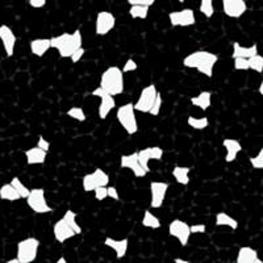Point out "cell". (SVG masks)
<instances>
[{"instance_id": "48", "label": "cell", "mask_w": 263, "mask_h": 263, "mask_svg": "<svg viewBox=\"0 0 263 263\" xmlns=\"http://www.w3.org/2000/svg\"><path fill=\"white\" fill-rule=\"evenodd\" d=\"M174 262L175 263H190V260L180 259V258H174Z\"/></svg>"}, {"instance_id": "37", "label": "cell", "mask_w": 263, "mask_h": 263, "mask_svg": "<svg viewBox=\"0 0 263 263\" xmlns=\"http://www.w3.org/2000/svg\"><path fill=\"white\" fill-rule=\"evenodd\" d=\"M249 162H250L251 167L255 168V170H262L263 168V149H260L258 152L257 156L250 157L249 158Z\"/></svg>"}, {"instance_id": "25", "label": "cell", "mask_w": 263, "mask_h": 263, "mask_svg": "<svg viewBox=\"0 0 263 263\" xmlns=\"http://www.w3.org/2000/svg\"><path fill=\"white\" fill-rule=\"evenodd\" d=\"M190 102L194 107L199 108L201 111H206L212 105V92L210 91H201L196 96H192Z\"/></svg>"}, {"instance_id": "45", "label": "cell", "mask_w": 263, "mask_h": 263, "mask_svg": "<svg viewBox=\"0 0 263 263\" xmlns=\"http://www.w3.org/2000/svg\"><path fill=\"white\" fill-rule=\"evenodd\" d=\"M107 194H108V197H111V199H114V200L116 201L120 200L119 192H117V189L116 187H114V185H107Z\"/></svg>"}, {"instance_id": "38", "label": "cell", "mask_w": 263, "mask_h": 263, "mask_svg": "<svg viewBox=\"0 0 263 263\" xmlns=\"http://www.w3.org/2000/svg\"><path fill=\"white\" fill-rule=\"evenodd\" d=\"M233 67L236 71H249L248 58H233Z\"/></svg>"}, {"instance_id": "40", "label": "cell", "mask_w": 263, "mask_h": 263, "mask_svg": "<svg viewBox=\"0 0 263 263\" xmlns=\"http://www.w3.org/2000/svg\"><path fill=\"white\" fill-rule=\"evenodd\" d=\"M137 69H138L137 62H136L133 58H128V60H126V62L124 63L123 69L121 70H123L124 74H128V72H135Z\"/></svg>"}, {"instance_id": "13", "label": "cell", "mask_w": 263, "mask_h": 263, "mask_svg": "<svg viewBox=\"0 0 263 263\" xmlns=\"http://www.w3.org/2000/svg\"><path fill=\"white\" fill-rule=\"evenodd\" d=\"M137 157H138V162L142 166L145 171L147 174L150 173V167H149V162L152 161H161L163 158V150L161 149L159 146H149L145 147V149H141L137 152Z\"/></svg>"}, {"instance_id": "17", "label": "cell", "mask_w": 263, "mask_h": 263, "mask_svg": "<svg viewBox=\"0 0 263 263\" xmlns=\"http://www.w3.org/2000/svg\"><path fill=\"white\" fill-rule=\"evenodd\" d=\"M53 236L54 239H55L58 243H65L66 241H69L72 237L77 236V233H75L74 229H72L63 218H61L57 222H54Z\"/></svg>"}, {"instance_id": "30", "label": "cell", "mask_w": 263, "mask_h": 263, "mask_svg": "<svg viewBox=\"0 0 263 263\" xmlns=\"http://www.w3.org/2000/svg\"><path fill=\"white\" fill-rule=\"evenodd\" d=\"M77 217H78V216H77V213L71 210H67L65 212V215L62 216L63 220H65V221L67 222V224H69L72 229H74V232L77 233V236H81L83 230H82V227L78 224V221H77Z\"/></svg>"}, {"instance_id": "28", "label": "cell", "mask_w": 263, "mask_h": 263, "mask_svg": "<svg viewBox=\"0 0 263 263\" xmlns=\"http://www.w3.org/2000/svg\"><path fill=\"white\" fill-rule=\"evenodd\" d=\"M0 199L6 201H17L20 200L21 196L11 183H6L0 187Z\"/></svg>"}, {"instance_id": "31", "label": "cell", "mask_w": 263, "mask_h": 263, "mask_svg": "<svg viewBox=\"0 0 263 263\" xmlns=\"http://www.w3.org/2000/svg\"><path fill=\"white\" fill-rule=\"evenodd\" d=\"M187 124L189 126H191L192 129L195 130H204L210 126V119L208 117H194V116H189L187 119Z\"/></svg>"}, {"instance_id": "23", "label": "cell", "mask_w": 263, "mask_h": 263, "mask_svg": "<svg viewBox=\"0 0 263 263\" xmlns=\"http://www.w3.org/2000/svg\"><path fill=\"white\" fill-rule=\"evenodd\" d=\"M236 263H262V259L258 257V251L250 246L239 248L237 254Z\"/></svg>"}, {"instance_id": "29", "label": "cell", "mask_w": 263, "mask_h": 263, "mask_svg": "<svg viewBox=\"0 0 263 263\" xmlns=\"http://www.w3.org/2000/svg\"><path fill=\"white\" fill-rule=\"evenodd\" d=\"M141 224H142V227L144 228H146V229H153V230H157L162 227L161 220H159V218L149 210H146L144 212Z\"/></svg>"}, {"instance_id": "9", "label": "cell", "mask_w": 263, "mask_h": 263, "mask_svg": "<svg viewBox=\"0 0 263 263\" xmlns=\"http://www.w3.org/2000/svg\"><path fill=\"white\" fill-rule=\"evenodd\" d=\"M150 189V208L153 210H158L163 205L167 191L170 189V183L167 182H159V180H153L149 185Z\"/></svg>"}, {"instance_id": "42", "label": "cell", "mask_w": 263, "mask_h": 263, "mask_svg": "<svg viewBox=\"0 0 263 263\" xmlns=\"http://www.w3.org/2000/svg\"><path fill=\"white\" fill-rule=\"evenodd\" d=\"M84 54H86V49H84L83 46H82V48L77 49V50H75L74 53H72L71 55H70V60H71L72 63H78V62H81Z\"/></svg>"}, {"instance_id": "46", "label": "cell", "mask_w": 263, "mask_h": 263, "mask_svg": "<svg viewBox=\"0 0 263 263\" xmlns=\"http://www.w3.org/2000/svg\"><path fill=\"white\" fill-rule=\"evenodd\" d=\"M190 229H191V233H205L206 232V227L205 224H195V225H190Z\"/></svg>"}, {"instance_id": "19", "label": "cell", "mask_w": 263, "mask_h": 263, "mask_svg": "<svg viewBox=\"0 0 263 263\" xmlns=\"http://www.w3.org/2000/svg\"><path fill=\"white\" fill-rule=\"evenodd\" d=\"M104 245L115 251L117 259H121V258L125 257L126 253H128L129 239L128 238L115 239L112 238V237H107V238L104 239Z\"/></svg>"}, {"instance_id": "27", "label": "cell", "mask_w": 263, "mask_h": 263, "mask_svg": "<svg viewBox=\"0 0 263 263\" xmlns=\"http://www.w3.org/2000/svg\"><path fill=\"white\" fill-rule=\"evenodd\" d=\"M216 225L217 227H228L232 230L238 229L239 224L236 218H233L230 215H228L227 212H218L216 215Z\"/></svg>"}, {"instance_id": "3", "label": "cell", "mask_w": 263, "mask_h": 263, "mask_svg": "<svg viewBox=\"0 0 263 263\" xmlns=\"http://www.w3.org/2000/svg\"><path fill=\"white\" fill-rule=\"evenodd\" d=\"M100 87L112 96L121 95L125 91V79L119 66H109L100 77Z\"/></svg>"}, {"instance_id": "22", "label": "cell", "mask_w": 263, "mask_h": 263, "mask_svg": "<svg viewBox=\"0 0 263 263\" xmlns=\"http://www.w3.org/2000/svg\"><path fill=\"white\" fill-rule=\"evenodd\" d=\"M30 53L37 58H42L51 49L50 39H34L29 42Z\"/></svg>"}, {"instance_id": "50", "label": "cell", "mask_w": 263, "mask_h": 263, "mask_svg": "<svg viewBox=\"0 0 263 263\" xmlns=\"http://www.w3.org/2000/svg\"><path fill=\"white\" fill-rule=\"evenodd\" d=\"M66 262H67V260H66V258L63 257V255L62 257H60V259L57 260V263H66Z\"/></svg>"}, {"instance_id": "11", "label": "cell", "mask_w": 263, "mask_h": 263, "mask_svg": "<svg viewBox=\"0 0 263 263\" xmlns=\"http://www.w3.org/2000/svg\"><path fill=\"white\" fill-rule=\"evenodd\" d=\"M116 27V16L109 11H100L95 18V34L96 36H107Z\"/></svg>"}, {"instance_id": "41", "label": "cell", "mask_w": 263, "mask_h": 263, "mask_svg": "<svg viewBox=\"0 0 263 263\" xmlns=\"http://www.w3.org/2000/svg\"><path fill=\"white\" fill-rule=\"evenodd\" d=\"M92 192H95V199L98 201H103L108 197L107 185H102V187H98V189L93 190Z\"/></svg>"}, {"instance_id": "6", "label": "cell", "mask_w": 263, "mask_h": 263, "mask_svg": "<svg viewBox=\"0 0 263 263\" xmlns=\"http://www.w3.org/2000/svg\"><path fill=\"white\" fill-rule=\"evenodd\" d=\"M25 200H27L28 206L37 215H46V213L53 212V208L51 205H49L48 200H46V192L44 189L30 190Z\"/></svg>"}, {"instance_id": "18", "label": "cell", "mask_w": 263, "mask_h": 263, "mask_svg": "<svg viewBox=\"0 0 263 263\" xmlns=\"http://www.w3.org/2000/svg\"><path fill=\"white\" fill-rule=\"evenodd\" d=\"M222 146L225 149V162L232 163L237 159L238 154L242 152V145L236 138H224L222 140Z\"/></svg>"}, {"instance_id": "8", "label": "cell", "mask_w": 263, "mask_h": 263, "mask_svg": "<svg viewBox=\"0 0 263 263\" xmlns=\"http://www.w3.org/2000/svg\"><path fill=\"white\" fill-rule=\"evenodd\" d=\"M108 184H109V177L100 167H96L91 174H86L82 179V187L86 192H92L98 187Z\"/></svg>"}, {"instance_id": "7", "label": "cell", "mask_w": 263, "mask_h": 263, "mask_svg": "<svg viewBox=\"0 0 263 263\" xmlns=\"http://www.w3.org/2000/svg\"><path fill=\"white\" fill-rule=\"evenodd\" d=\"M159 91L157 90L156 84H147L141 90L140 96H138L137 102L135 103L136 111L141 112V114H149L152 109L153 104L156 102V98L158 95Z\"/></svg>"}, {"instance_id": "43", "label": "cell", "mask_w": 263, "mask_h": 263, "mask_svg": "<svg viewBox=\"0 0 263 263\" xmlns=\"http://www.w3.org/2000/svg\"><path fill=\"white\" fill-rule=\"evenodd\" d=\"M129 6H147L152 7L156 3V0H126Z\"/></svg>"}, {"instance_id": "51", "label": "cell", "mask_w": 263, "mask_h": 263, "mask_svg": "<svg viewBox=\"0 0 263 263\" xmlns=\"http://www.w3.org/2000/svg\"><path fill=\"white\" fill-rule=\"evenodd\" d=\"M7 263H18V259H17V258H13V259H8V260H7Z\"/></svg>"}, {"instance_id": "16", "label": "cell", "mask_w": 263, "mask_h": 263, "mask_svg": "<svg viewBox=\"0 0 263 263\" xmlns=\"http://www.w3.org/2000/svg\"><path fill=\"white\" fill-rule=\"evenodd\" d=\"M120 167L130 170L136 178H145L147 175L146 171L142 168V166H141L140 162H138L137 152L132 153V154H124V156H121V159H120Z\"/></svg>"}, {"instance_id": "2", "label": "cell", "mask_w": 263, "mask_h": 263, "mask_svg": "<svg viewBox=\"0 0 263 263\" xmlns=\"http://www.w3.org/2000/svg\"><path fill=\"white\" fill-rule=\"evenodd\" d=\"M51 49H55L61 58H70L77 49L83 46V34L81 29H75L72 33H62L60 36L50 39Z\"/></svg>"}, {"instance_id": "1", "label": "cell", "mask_w": 263, "mask_h": 263, "mask_svg": "<svg viewBox=\"0 0 263 263\" xmlns=\"http://www.w3.org/2000/svg\"><path fill=\"white\" fill-rule=\"evenodd\" d=\"M218 62L217 54L206 50H196L187 54L183 58V65L187 69L196 70L197 72L205 75L208 78L213 77V70H215L216 63Z\"/></svg>"}, {"instance_id": "15", "label": "cell", "mask_w": 263, "mask_h": 263, "mask_svg": "<svg viewBox=\"0 0 263 263\" xmlns=\"http://www.w3.org/2000/svg\"><path fill=\"white\" fill-rule=\"evenodd\" d=\"M0 42L3 45L7 57H12L15 54L16 42H17V37H16L12 28L6 24L0 25Z\"/></svg>"}, {"instance_id": "12", "label": "cell", "mask_w": 263, "mask_h": 263, "mask_svg": "<svg viewBox=\"0 0 263 263\" xmlns=\"http://www.w3.org/2000/svg\"><path fill=\"white\" fill-rule=\"evenodd\" d=\"M168 21H170L171 27H192L196 24V16H195L194 9L184 8L168 13Z\"/></svg>"}, {"instance_id": "24", "label": "cell", "mask_w": 263, "mask_h": 263, "mask_svg": "<svg viewBox=\"0 0 263 263\" xmlns=\"http://www.w3.org/2000/svg\"><path fill=\"white\" fill-rule=\"evenodd\" d=\"M258 53V45L253 44L251 46H243L239 42H233V51H232V60L233 58H250Z\"/></svg>"}, {"instance_id": "26", "label": "cell", "mask_w": 263, "mask_h": 263, "mask_svg": "<svg viewBox=\"0 0 263 263\" xmlns=\"http://www.w3.org/2000/svg\"><path fill=\"white\" fill-rule=\"evenodd\" d=\"M190 173H191V168L187 167V166H175L173 170V177L174 179L177 180L178 184L180 185H189L190 184Z\"/></svg>"}, {"instance_id": "49", "label": "cell", "mask_w": 263, "mask_h": 263, "mask_svg": "<svg viewBox=\"0 0 263 263\" xmlns=\"http://www.w3.org/2000/svg\"><path fill=\"white\" fill-rule=\"evenodd\" d=\"M258 92H259V95H263V83L260 82L259 84V88H258Z\"/></svg>"}, {"instance_id": "32", "label": "cell", "mask_w": 263, "mask_h": 263, "mask_svg": "<svg viewBox=\"0 0 263 263\" xmlns=\"http://www.w3.org/2000/svg\"><path fill=\"white\" fill-rule=\"evenodd\" d=\"M150 7L147 6H130L129 8V16L135 20H145L149 15Z\"/></svg>"}, {"instance_id": "4", "label": "cell", "mask_w": 263, "mask_h": 263, "mask_svg": "<svg viewBox=\"0 0 263 263\" xmlns=\"http://www.w3.org/2000/svg\"><path fill=\"white\" fill-rule=\"evenodd\" d=\"M136 109L133 103H126L117 108L116 119L121 128L128 133L129 136H135L138 132L137 116H136Z\"/></svg>"}, {"instance_id": "39", "label": "cell", "mask_w": 263, "mask_h": 263, "mask_svg": "<svg viewBox=\"0 0 263 263\" xmlns=\"http://www.w3.org/2000/svg\"><path fill=\"white\" fill-rule=\"evenodd\" d=\"M162 103H163V100H162V95H161V92H158V95H157V98H156V102H154L152 109L149 111V115H152V116H158L159 112H161Z\"/></svg>"}, {"instance_id": "35", "label": "cell", "mask_w": 263, "mask_h": 263, "mask_svg": "<svg viewBox=\"0 0 263 263\" xmlns=\"http://www.w3.org/2000/svg\"><path fill=\"white\" fill-rule=\"evenodd\" d=\"M199 11L206 18H211L215 13V7H213V0H200L199 4Z\"/></svg>"}, {"instance_id": "10", "label": "cell", "mask_w": 263, "mask_h": 263, "mask_svg": "<svg viewBox=\"0 0 263 263\" xmlns=\"http://www.w3.org/2000/svg\"><path fill=\"white\" fill-rule=\"evenodd\" d=\"M168 234L177 239L178 242L184 248V246L189 245L192 233L191 229H190V225L187 222L179 220V218H175V220H173L168 224Z\"/></svg>"}, {"instance_id": "47", "label": "cell", "mask_w": 263, "mask_h": 263, "mask_svg": "<svg viewBox=\"0 0 263 263\" xmlns=\"http://www.w3.org/2000/svg\"><path fill=\"white\" fill-rule=\"evenodd\" d=\"M29 6L34 9H40V8H44L46 6V0H29L28 2Z\"/></svg>"}, {"instance_id": "52", "label": "cell", "mask_w": 263, "mask_h": 263, "mask_svg": "<svg viewBox=\"0 0 263 263\" xmlns=\"http://www.w3.org/2000/svg\"><path fill=\"white\" fill-rule=\"evenodd\" d=\"M177 2H179V3H184V0H177Z\"/></svg>"}, {"instance_id": "5", "label": "cell", "mask_w": 263, "mask_h": 263, "mask_svg": "<svg viewBox=\"0 0 263 263\" xmlns=\"http://www.w3.org/2000/svg\"><path fill=\"white\" fill-rule=\"evenodd\" d=\"M40 246H41L40 239L34 238V237H28V238L18 241L17 246H16L17 248L16 258L18 259V263L34 262L39 255Z\"/></svg>"}, {"instance_id": "21", "label": "cell", "mask_w": 263, "mask_h": 263, "mask_svg": "<svg viewBox=\"0 0 263 263\" xmlns=\"http://www.w3.org/2000/svg\"><path fill=\"white\" fill-rule=\"evenodd\" d=\"M25 159H27L28 166H36V164H44L48 158V152L40 149L39 146L30 147L25 150Z\"/></svg>"}, {"instance_id": "14", "label": "cell", "mask_w": 263, "mask_h": 263, "mask_svg": "<svg viewBox=\"0 0 263 263\" xmlns=\"http://www.w3.org/2000/svg\"><path fill=\"white\" fill-rule=\"evenodd\" d=\"M222 12L229 18H239L248 11L245 0H221Z\"/></svg>"}, {"instance_id": "20", "label": "cell", "mask_w": 263, "mask_h": 263, "mask_svg": "<svg viewBox=\"0 0 263 263\" xmlns=\"http://www.w3.org/2000/svg\"><path fill=\"white\" fill-rule=\"evenodd\" d=\"M99 99H100V104L98 107V116L100 120H105L108 115L116 108V100H115V96L109 95V93H104Z\"/></svg>"}, {"instance_id": "33", "label": "cell", "mask_w": 263, "mask_h": 263, "mask_svg": "<svg viewBox=\"0 0 263 263\" xmlns=\"http://www.w3.org/2000/svg\"><path fill=\"white\" fill-rule=\"evenodd\" d=\"M249 63V70H253V71L258 72V74H262L263 72V55L260 54H255L253 57L248 58Z\"/></svg>"}, {"instance_id": "34", "label": "cell", "mask_w": 263, "mask_h": 263, "mask_svg": "<svg viewBox=\"0 0 263 263\" xmlns=\"http://www.w3.org/2000/svg\"><path fill=\"white\" fill-rule=\"evenodd\" d=\"M9 183H11V184H12L13 187H15V190L18 192V195H20V196H21V199H27L28 195H29V192H30V190L28 189V187L24 184V183L21 182L20 178H18V177H13Z\"/></svg>"}, {"instance_id": "36", "label": "cell", "mask_w": 263, "mask_h": 263, "mask_svg": "<svg viewBox=\"0 0 263 263\" xmlns=\"http://www.w3.org/2000/svg\"><path fill=\"white\" fill-rule=\"evenodd\" d=\"M66 115H67L70 119L77 120V121H79V123H83V121H86V119H87L86 114H84V109L82 107L69 108V111L66 112Z\"/></svg>"}, {"instance_id": "44", "label": "cell", "mask_w": 263, "mask_h": 263, "mask_svg": "<svg viewBox=\"0 0 263 263\" xmlns=\"http://www.w3.org/2000/svg\"><path fill=\"white\" fill-rule=\"evenodd\" d=\"M37 146H39L40 149L45 150V152H49V150H50V142H49V141L46 140L44 136H39V140H37Z\"/></svg>"}]
</instances>
